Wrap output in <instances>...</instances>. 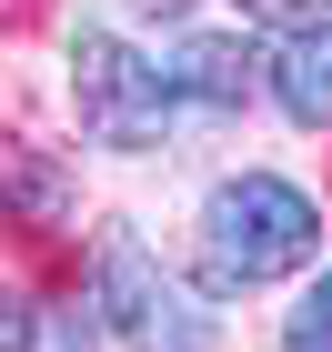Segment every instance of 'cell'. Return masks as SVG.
I'll return each instance as SVG.
<instances>
[{
	"mask_svg": "<svg viewBox=\"0 0 332 352\" xmlns=\"http://www.w3.org/2000/svg\"><path fill=\"white\" fill-rule=\"evenodd\" d=\"M322 252V212L312 191H292L282 171H242L201 201V272L221 292H252V282H282Z\"/></svg>",
	"mask_w": 332,
	"mask_h": 352,
	"instance_id": "6da1fadb",
	"label": "cell"
},
{
	"mask_svg": "<svg viewBox=\"0 0 332 352\" xmlns=\"http://www.w3.org/2000/svg\"><path fill=\"white\" fill-rule=\"evenodd\" d=\"M71 101H81V131L111 151H151L171 131V81L162 60H141L121 30H81L71 41Z\"/></svg>",
	"mask_w": 332,
	"mask_h": 352,
	"instance_id": "7a4b0ae2",
	"label": "cell"
},
{
	"mask_svg": "<svg viewBox=\"0 0 332 352\" xmlns=\"http://www.w3.org/2000/svg\"><path fill=\"white\" fill-rule=\"evenodd\" d=\"M91 302H101V322L121 332L131 352H212V332H201L192 292H181L171 272H151V252H141L131 232H101V272H91Z\"/></svg>",
	"mask_w": 332,
	"mask_h": 352,
	"instance_id": "3957f363",
	"label": "cell"
},
{
	"mask_svg": "<svg viewBox=\"0 0 332 352\" xmlns=\"http://www.w3.org/2000/svg\"><path fill=\"white\" fill-rule=\"evenodd\" d=\"M272 101H282V121H302V131L332 121V21L282 30V51H272Z\"/></svg>",
	"mask_w": 332,
	"mask_h": 352,
	"instance_id": "277c9868",
	"label": "cell"
},
{
	"mask_svg": "<svg viewBox=\"0 0 332 352\" xmlns=\"http://www.w3.org/2000/svg\"><path fill=\"white\" fill-rule=\"evenodd\" d=\"M162 81H171V101H201V111H232L242 101V81H252V51L242 41H181V51L162 60Z\"/></svg>",
	"mask_w": 332,
	"mask_h": 352,
	"instance_id": "5b68a950",
	"label": "cell"
},
{
	"mask_svg": "<svg viewBox=\"0 0 332 352\" xmlns=\"http://www.w3.org/2000/svg\"><path fill=\"white\" fill-rule=\"evenodd\" d=\"M282 342L292 352H332V262H322V282L292 302V332H282Z\"/></svg>",
	"mask_w": 332,
	"mask_h": 352,
	"instance_id": "8992f818",
	"label": "cell"
},
{
	"mask_svg": "<svg viewBox=\"0 0 332 352\" xmlns=\"http://www.w3.org/2000/svg\"><path fill=\"white\" fill-rule=\"evenodd\" d=\"M30 332H41V322H30V302H21V292H10V282H0V352H21V342H30Z\"/></svg>",
	"mask_w": 332,
	"mask_h": 352,
	"instance_id": "52a82bcc",
	"label": "cell"
}]
</instances>
